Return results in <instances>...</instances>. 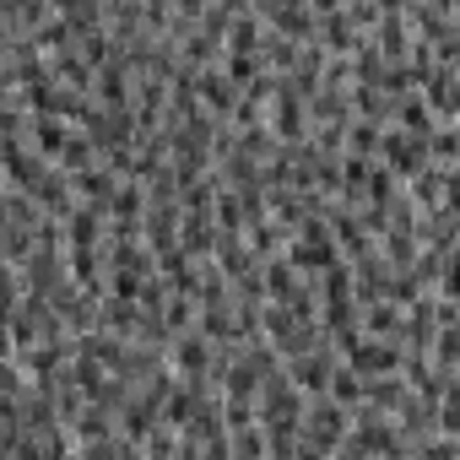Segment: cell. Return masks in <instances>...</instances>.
<instances>
[{"label": "cell", "mask_w": 460, "mask_h": 460, "mask_svg": "<svg viewBox=\"0 0 460 460\" xmlns=\"http://www.w3.org/2000/svg\"><path fill=\"white\" fill-rule=\"evenodd\" d=\"M347 428H352V406H341L336 395H314V401H309V417H304L298 455H304V460L341 455V438H347Z\"/></svg>", "instance_id": "obj_1"}, {"label": "cell", "mask_w": 460, "mask_h": 460, "mask_svg": "<svg viewBox=\"0 0 460 460\" xmlns=\"http://www.w3.org/2000/svg\"><path fill=\"white\" fill-rule=\"evenodd\" d=\"M288 255H293L309 277H320V271H331L336 261H347V255H341V244H336V227H331V217H325V211H314V217H304V222L293 227Z\"/></svg>", "instance_id": "obj_2"}, {"label": "cell", "mask_w": 460, "mask_h": 460, "mask_svg": "<svg viewBox=\"0 0 460 460\" xmlns=\"http://www.w3.org/2000/svg\"><path fill=\"white\" fill-rule=\"evenodd\" d=\"M379 157L395 168V179H417V173L433 163V152H428V136H411V130H401V125H385Z\"/></svg>", "instance_id": "obj_3"}, {"label": "cell", "mask_w": 460, "mask_h": 460, "mask_svg": "<svg viewBox=\"0 0 460 460\" xmlns=\"http://www.w3.org/2000/svg\"><path fill=\"white\" fill-rule=\"evenodd\" d=\"M336 363H341V352L331 347V336L320 341V347H309V352H298V358H288V374H293V385L314 401V395H325L331 390V374H336Z\"/></svg>", "instance_id": "obj_4"}, {"label": "cell", "mask_w": 460, "mask_h": 460, "mask_svg": "<svg viewBox=\"0 0 460 460\" xmlns=\"http://www.w3.org/2000/svg\"><path fill=\"white\" fill-rule=\"evenodd\" d=\"M271 130H277V141H309V130H314V114H309V98L298 93V87H277V98H271Z\"/></svg>", "instance_id": "obj_5"}, {"label": "cell", "mask_w": 460, "mask_h": 460, "mask_svg": "<svg viewBox=\"0 0 460 460\" xmlns=\"http://www.w3.org/2000/svg\"><path fill=\"white\" fill-rule=\"evenodd\" d=\"M168 363L179 368V379H211V368H217V341L195 325V331H184V336H173V347H168Z\"/></svg>", "instance_id": "obj_6"}, {"label": "cell", "mask_w": 460, "mask_h": 460, "mask_svg": "<svg viewBox=\"0 0 460 460\" xmlns=\"http://www.w3.org/2000/svg\"><path fill=\"white\" fill-rule=\"evenodd\" d=\"M195 93H200V103H206L211 114H222V119L234 114V109H239V98H244V87H239L234 76H227V71H222V60L195 71Z\"/></svg>", "instance_id": "obj_7"}, {"label": "cell", "mask_w": 460, "mask_h": 460, "mask_svg": "<svg viewBox=\"0 0 460 460\" xmlns=\"http://www.w3.org/2000/svg\"><path fill=\"white\" fill-rule=\"evenodd\" d=\"M347 363H352L363 379H379V374H395V368L406 363V347H401V341H379V336H363V341L347 352Z\"/></svg>", "instance_id": "obj_8"}, {"label": "cell", "mask_w": 460, "mask_h": 460, "mask_svg": "<svg viewBox=\"0 0 460 460\" xmlns=\"http://www.w3.org/2000/svg\"><path fill=\"white\" fill-rule=\"evenodd\" d=\"M146 206H152L146 184H141V179H119V190H114V200H109V222H114V227H141V222H146Z\"/></svg>", "instance_id": "obj_9"}, {"label": "cell", "mask_w": 460, "mask_h": 460, "mask_svg": "<svg viewBox=\"0 0 460 460\" xmlns=\"http://www.w3.org/2000/svg\"><path fill=\"white\" fill-rule=\"evenodd\" d=\"M374 39H379V49H385L390 60H411L417 28H411V17H406V12H385V17L374 22Z\"/></svg>", "instance_id": "obj_10"}, {"label": "cell", "mask_w": 460, "mask_h": 460, "mask_svg": "<svg viewBox=\"0 0 460 460\" xmlns=\"http://www.w3.org/2000/svg\"><path fill=\"white\" fill-rule=\"evenodd\" d=\"M363 336H379V341H401L406 347V309L395 298H379L363 309Z\"/></svg>", "instance_id": "obj_11"}, {"label": "cell", "mask_w": 460, "mask_h": 460, "mask_svg": "<svg viewBox=\"0 0 460 460\" xmlns=\"http://www.w3.org/2000/svg\"><path fill=\"white\" fill-rule=\"evenodd\" d=\"M71 179H76V195H82V200H98V206H109L125 173H114V168H109V157H98V163H87V168H76Z\"/></svg>", "instance_id": "obj_12"}, {"label": "cell", "mask_w": 460, "mask_h": 460, "mask_svg": "<svg viewBox=\"0 0 460 460\" xmlns=\"http://www.w3.org/2000/svg\"><path fill=\"white\" fill-rule=\"evenodd\" d=\"M395 125H401V130H411V136H433L438 109L428 103V93H422V87H411L406 98H395Z\"/></svg>", "instance_id": "obj_13"}, {"label": "cell", "mask_w": 460, "mask_h": 460, "mask_svg": "<svg viewBox=\"0 0 460 460\" xmlns=\"http://www.w3.org/2000/svg\"><path fill=\"white\" fill-rule=\"evenodd\" d=\"M406 190H411V200H417V211H433V206H444V190H449V163H428L417 179H406Z\"/></svg>", "instance_id": "obj_14"}, {"label": "cell", "mask_w": 460, "mask_h": 460, "mask_svg": "<svg viewBox=\"0 0 460 460\" xmlns=\"http://www.w3.org/2000/svg\"><path fill=\"white\" fill-rule=\"evenodd\" d=\"M358 39H363V28L347 17V6H341V12H331V17H320V44H325L331 55H352V49H358Z\"/></svg>", "instance_id": "obj_15"}, {"label": "cell", "mask_w": 460, "mask_h": 460, "mask_svg": "<svg viewBox=\"0 0 460 460\" xmlns=\"http://www.w3.org/2000/svg\"><path fill=\"white\" fill-rule=\"evenodd\" d=\"M266 455H271V433H266V422H261V417L234 422V460H266Z\"/></svg>", "instance_id": "obj_16"}, {"label": "cell", "mask_w": 460, "mask_h": 460, "mask_svg": "<svg viewBox=\"0 0 460 460\" xmlns=\"http://www.w3.org/2000/svg\"><path fill=\"white\" fill-rule=\"evenodd\" d=\"M288 239H293V227H288V222H277V217L250 222V244H255V255H261V261L282 255V250H288Z\"/></svg>", "instance_id": "obj_17"}, {"label": "cell", "mask_w": 460, "mask_h": 460, "mask_svg": "<svg viewBox=\"0 0 460 460\" xmlns=\"http://www.w3.org/2000/svg\"><path fill=\"white\" fill-rule=\"evenodd\" d=\"M379 141H385V125H379V119H368V114H352V125H347V152L379 157Z\"/></svg>", "instance_id": "obj_18"}, {"label": "cell", "mask_w": 460, "mask_h": 460, "mask_svg": "<svg viewBox=\"0 0 460 460\" xmlns=\"http://www.w3.org/2000/svg\"><path fill=\"white\" fill-rule=\"evenodd\" d=\"M325 395H336L341 406H358V401L368 395V379H363V374L341 358V363H336V374H331V390H325Z\"/></svg>", "instance_id": "obj_19"}, {"label": "cell", "mask_w": 460, "mask_h": 460, "mask_svg": "<svg viewBox=\"0 0 460 460\" xmlns=\"http://www.w3.org/2000/svg\"><path fill=\"white\" fill-rule=\"evenodd\" d=\"M428 152L438 163H460V119H438L433 136H428Z\"/></svg>", "instance_id": "obj_20"}, {"label": "cell", "mask_w": 460, "mask_h": 460, "mask_svg": "<svg viewBox=\"0 0 460 460\" xmlns=\"http://www.w3.org/2000/svg\"><path fill=\"white\" fill-rule=\"evenodd\" d=\"M141 288H146V271H125V266H114V271H109V293H114V298L141 304Z\"/></svg>", "instance_id": "obj_21"}, {"label": "cell", "mask_w": 460, "mask_h": 460, "mask_svg": "<svg viewBox=\"0 0 460 460\" xmlns=\"http://www.w3.org/2000/svg\"><path fill=\"white\" fill-rule=\"evenodd\" d=\"M438 293L460 304V244L449 250V261H444V271H438Z\"/></svg>", "instance_id": "obj_22"}, {"label": "cell", "mask_w": 460, "mask_h": 460, "mask_svg": "<svg viewBox=\"0 0 460 460\" xmlns=\"http://www.w3.org/2000/svg\"><path fill=\"white\" fill-rule=\"evenodd\" d=\"M309 6H314L320 17H331V12H341V6H347V0H309Z\"/></svg>", "instance_id": "obj_23"}]
</instances>
